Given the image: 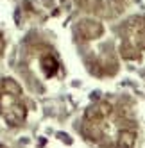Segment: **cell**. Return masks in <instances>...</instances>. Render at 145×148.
<instances>
[{
	"label": "cell",
	"mask_w": 145,
	"mask_h": 148,
	"mask_svg": "<svg viewBox=\"0 0 145 148\" xmlns=\"http://www.w3.org/2000/svg\"><path fill=\"white\" fill-rule=\"evenodd\" d=\"M0 116L11 127H20L27 120V105L22 86L9 77L0 79Z\"/></svg>",
	"instance_id": "cell-2"
},
{
	"label": "cell",
	"mask_w": 145,
	"mask_h": 148,
	"mask_svg": "<svg viewBox=\"0 0 145 148\" xmlns=\"http://www.w3.org/2000/svg\"><path fill=\"white\" fill-rule=\"evenodd\" d=\"M4 50H6V39H4L2 32H0V57L4 56Z\"/></svg>",
	"instance_id": "cell-6"
},
{
	"label": "cell",
	"mask_w": 145,
	"mask_h": 148,
	"mask_svg": "<svg viewBox=\"0 0 145 148\" xmlns=\"http://www.w3.org/2000/svg\"><path fill=\"white\" fill-rule=\"evenodd\" d=\"M0 148H6V146H4V145H2V143H0Z\"/></svg>",
	"instance_id": "cell-7"
},
{
	"label": "cell",
	"mask_w": 145,
	"mask_h": 148,
	"mask_svg": "<svg viewBox=\"0 0 145 148\" xmlns=\"http://www.w3.org/2000/svg\"><path fill=\"white\" fill-rule=\"evenodd\" d=\"M81 132L95 148H133L138 137V123L124 102L99 100L86 109Z\"/></svg>",
	"instance_id": "cell-1"
},
{
	"label": "cell",
	"mask_w": 145,
	"mask_h": 148,
	"mask_svg": "<svg viewBox=\"0 0 145 148\" xmlns=\"http://www.w3.org/2000/svg\"><path fill=\"white\" fill-rule=\"evenodd\" d=\"M120 32V56L127 61H138L145 52V20L138 16L129 18Z\"/></svg>",
	"instance_id": "cell-3"
},
{
	"label": "cell",
	"mask_w": 145,
	"mask_h": 148,
	"mask_svg": "<svg viewBox=\"0 0 145 148\" xmlns=\"http://www.w3.org/2000/svg\"><path fill=\"white\" fill-rule=\"evenodd\" d=\"M39 70L43 71V75L47 79H52L57 73V70H59V62H57L56 56L50 54V52H47V54L41 56L39 57Z\"/></svg>",
	"instance_id": "cell-5"
},
{
	"label": "cell",
	"mask_w": 145,
	"mask_h": 148,
	"mask_svg": "<svg viewBox=\"0 0 145 148\" xmlns=\"http://www.w3.org/2000/svg\"><path fill=\"white\" fill-rule=\"evenodd\" d=\"M75 34L77 38L82 41H93V39H100L104 36V25L97 20H91V18H84L75 25Z\"/></svg>",
	"instance_id": "cell-4"
}]
</instances>
